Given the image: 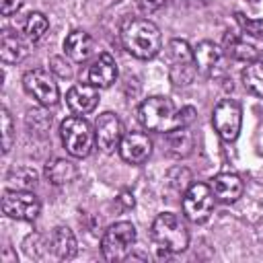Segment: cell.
<instances>
[{
  "instance_id": "obj_11",
  "label": "cell",
  "mask_w": 263,
  "mask_h": 263,
  "mask_svg": "<svg viewBox=\"0 0 263 263\" xmlns=\"http://www.w3.org/2000/svg\"><path fill=\"white\" fill-rule=\"evenodd\" d=\"M123 123L119 121V117L111 111H105L97 117L95 121V140L97 146L105 152L111 154L115 150H119V144L123 140Z\"/></svg>"
},
{
  "instance_id": "obj_32",
  "label": "cell",
  "mask_w": 263,
  "mask_h": 263,
  "mask_svg": "<svg viewBox=\"0 0 263 263\" xmlns=\"http://www.w3.org/2000/svg\"><path fill=\"white\" fill-rule=\"evenodd\" d=\"M117 199H119V201H121V203H123L125 208H134V195H132V193L123 191V193H121V195H119Z\"/></svg>"
},
{
  "instance_id": "obj_34",
  "label": "cell",
  "mask_w": 263,
  "mask_h": 263,
  "mask_svg": "<svg viewBox=\"0 0 263 263\" xmlns=\"http://www.w3.org/2000/svg\"><path fill=\"white\" fill-rule=\"evenodd\" d=\"M249 2H253V4H257V2H259V0H249Z\"/></svg>"
},
{
  "instance_id": "obj_18",
  "label": "cell",
  "mask_w": 263,
  "mask_h": 263,
  "mask_svg": "<svg viewBox=\"0 0 263 263\" xmlns=\"http://www.w3.org/2000/svg\"><path fill=\"white\" fill-rule=\"evenodd\" d=\"M212 191H214V197L224 201V203H232L236 201L242 191H245V185H242V179L234 173H220L212 179L210 183Z\"/></svg>"
},
{
  "instance_id": "obj_5",
  "label": "cell",
  "mask_w": 263,
  "mask_h": 263,
  "mask_svg": "<svg viewBox=\"0 0 263 263\" xmlns=\"http://www.w3.org/2000/svg\"><path fill=\"white\" fill-rule=\"evenodd\" d=\"M168 78L175 86H187L195 80L197 64L191 45L185 39H171L166 45Z\"/></svg>"
},
{
  "instance_id": "obj_33",
  "label": "cell",
  "mask_w": 263,
  "mask_h": 263,
  "mask_svg": "<svg viewBox=\"0 0 263 263\" xmlns=\"http://www.w3.org/2000/svg\"><path fill=\"white\" fill-rule=\"evenodd\" d=\"M257 150H259V154H263V125L257 132Z\"/></svg>"
},
{
  "instance_id": "obj_25",
  "label": "cell",
  "mask_w": 263,
  "mask_h": 263,
  "mask_svg": "<svg viewBox=\"0 0 263 263\" xmlns=\"http://www.w3.org/2000/svg\"><path fill=\"white\" fill-rule=\"evenodd\" d=\"M8 183L12 189H31L37 183V173L31 166H16L8 173Z\"/></svg>"
},
{
  "instance_id": "obj_21",
  "label": "cell",
  "mask_w": 263,
  "mask_h": 263,
  "mask_svg": "<svg viewBox=\"0 0 263 263\" xmlns=\"http://www.w3.org/2000/svg\"><path fill=\"white\" fill-rule=\"evenodd\" d=\"M0 58L4 64H18L27 58V45L25 41L10 33V31H4L2 37H0Z\"/></svg>"
},
{
  "instance_id": "obj_15",
  "label": "cell",
  "mask_w": 263,
  "mask_h": 263,
  "mask_svg": "<svg viewBox=\"0 0 263 263\" xmlns=\"http://www.w3.org/2000/svg\"><path fill=\"white\" fill-rule=\"evenodd\" d=\"M263 51V43H259L257 39L249 37L247 33L240 31V35H226L224 39V53L230 55L232 60H238V62H255L259 58V53Z\"/></svg>"
},
{
  "instance_id": "obj_6",
  "label": "cell",
  "mask_w": 263,
  "mask_h": 263,
  "mask_svg": "<svg viewBox=\"0 0 263 263\" xmlns=\"http://www.w3.org/2000/svg\"><path fill=\"white\" fill-rule=\"evenodd\" d=\"M136 242V228L132 222L111 224L101 238V253L107 261H123Z\"/></svg>"
},
{
  "instance_id": "obj_24",
  "label": "cell",
  "mask_w": 263,
  "mask_h": 263,
  "mask_svg": "<svg viewBox=\"0 0 263 263\" xmlns=\"http://www.w3.org/2000/svg\"><path fill=\"white\" fill-rule=\"evenodd\" d=\"M49 29V21L43 12H29L27 18H25V25H23V31L25 35L31 39V41H37L41 39Z\"/></svg>"
},
{
  "instance_id": "obj_26",
  "label": "cell",
  "mask_w": 263,
  "mask_h": 263,
  "mask_svg": "<svg viewBox=\"0 0 263 263\" xmlns=\"http://www.w3.org/2000/svg\"><path fill=\"white\" fill-rule=\"evenodd\" d=\"M27 125H29L35 134H41V136H43V134L49 129V125H51V113H47L43 105H41L39 109H31V111L27 113Z\"/></svg>"
},
{
  "instance_id": "obj_29",
  "label": "cell",
  "mask_w": 263,
  "mask_h": 263,
  "mask_svg": "<svg viewBox=\"0 0 263 263\" xmlns=\"http://www.w3.org/2000/svg\"><path fill=\"white\" fill-rule=\"evenodd\" d=\"M51 72H55L60 78H70L72 76V60L68 55H53L49 60Z\"/></svg>"
},
{
  "instance_id": "obj_28",
  "label": "cell",
  "mask_w": 263,
  "mask_h": 263,
  "mask_svg": "<svg viewBox=\"0 0 263 263\" xmlns=\"http://www.w3.org/2000/svg\"><path fill=\"white\" fill-rule=\"evenodd\" d=\"M0 125H2V152L8 154L12 148V138H14V127H12V117L8 109H2L0 113Z\"/></svg>"
},
{
  "instance_id": "obj_1",
  "label": "cell",
  "mask_w": 263,
  "mask_h": 263,
  "mask_svg": "<svg viewBox=\"0 0 263 263\" xmlns=\"http://www.w3.org/2000/svg\"><path fill=\"white\" fill-rule=\"evenodd\" d=\"M121 43L138 60H152L162 47L160 29L148 18H129L121 29Z\"/></svg>"
},
{
  "instance_id": "obj_4",
  "label": "cell",
  "mask_w": 263,
  "mask_h": 263,
  "mask_svg": "<svg viewBox=\"0 0 263 263\" xmlns=\"http://www.w3.org/2000/svg\"><path fill=\"white\" fill-rule=\"evenodd\" d=\"M150 230H152L154 242L168 253H181L189 247V230L185 222L173 212L158 214Z\"/></svg>"
},
{
  "instance_id": "obj_14",
  "label": "cell",
  "mask_w": 263,
  "mask_h": 263,
  "mask_svg": "<svg viewBox=\"0 0 263 263\" xmlns=\"http://www.w3.org/2000/svg\"><path fill=\"white\" fill-rule=\"evenodd\" d=\"M66 105L74 115H86L97 109L99 105V88L90 82H78L72 84L66 92Z\"/></svg>"
},
{
  "instance_id": "obj_27",
  "label": "cell",
  "mask_w": 263,
  "mask_h": 263,
  "mask_svg": "<svg viewBox=\"0 0 263 263\" xmlns=\"http://www.w3.org/2000/svg\"><path fill=\"white\" fill-rule=\"evenodd\" d=\"M234 16H236V23H238V27H240L242 33H247L249 37H253V39H257L259 43H263V18L253 21V18L245 16L242 12H236Z\"/></svg>"
},
{
  "instance_id": "obj_13",
  "label": "cell",
  "mask_w": 263,
  "mask_h": 263,
  "mask_svg": "<svg viewBox=\"0 0 263 263\" xmlns=\"http://www.w3.org/2000/svg\"><path fill=\"white\" fill-rule=\"evenodd\" d=\"M152 154V140L144 132H127L119 144V156L129 164H142Z\"/></svg>"
},
{
  "instance_id": "obj_23",
  "label": "cell",
  "mask_w": 263,
  "mask_h": 263,
  "mask_svg": "<svg viewBox=\"0 0 263 263\" xmlns=\"http://www.w3.org/2000/svg\"><path fill=\"white\" fill-rule=\"evenodd\" d=\"M240 80L247 92H251L257 99H263V62L261 60L249 62L240 74Z\"/></svg>"
},
{
  "instance_id": "obj_10",
  "label": "cell",
  "mask_w": 263,
  "mask_h": 263,
  "mask_svg": "<svg viewBox=\"0 0 263 263\" xmlns=\"http://www.w3.org/2000/svg\"><path fill=\"white\" fill-rule=\"evenodd\" d=\"M23 88L27 90L29 97H33L39 105L43 107H51L58 103L60 99V88H58V82L53 80V76L43 70V68H35V70H29L25 76H23Z\"/></svg>"
},
{
  "instance_id": "obj_9",
  "label": "cell",
  "mask_w": 263,
  "mask_h": 263,
  "mask_svg": "<svg viewBox=\"0 0 263 263\" xmlns=\"http://www.w3.org/2000/svg\"><path fill=\"white\" fill-rule=\"evenodd\" d=\"M39 210L41 201L31 189H8L2 195V212L12 220H35Z\"/></svg>"
},
{
  "instance_id": "obj_8",
  "label": "cell",
  "mask_w": 263,
  "mask_h": 263,
  "mask_svg": "<svg viewBox=\"0 0 263 263\" xmlns=\"http://www.w3.org/2000/svg\"><path fill=\"white\" fill-rule=\"evenodd\" d=\"M212 125L226 142H234L242 127V109L232 99H222L212 111Z\"/></svg>"
},
{
  "instance_id": "obj_7",
  "label": "cell",
  "mask_w": 263,
  "mask_h": 263,
  "mask_svg": "<svg viewBox=\"0 0 263 263\" xmlns=\"http://www.w3.org/2000/svg\"><path fill=\"white\" fill-rule=\"evenodd\" d=\"M183 214L191 222H205L214 210V191L205 183H191L181 199Z\"/></svg>"
},
{
  "instance_id": "obj_22",
  "label": "cell",
  "mask_w": 263,
  "mask_h": 263,
  "mask_svg": "<svg viewBox=\"0 0 263 263\" xmlns=\"http://www.w3.org/2000/svg\"><path fill=\"white\" fill-rule=\"evenodd\" d=\"M166 136V152L175 158H185L191 154L193 150V134L189 132V127H177Z\"/></svg>"
},
{
  "instance_id": "obj_16",
  "label": "cell",
  "mask_w": 263,
  "mask_h": 263,
  "mask_svg": "<svg viewBox=\"0 0 263 263\" xmlns=\"http://www.w3.org/2000/svg\"><path fill=\"white\" fill-rule=\"evenodd\" d=\"M115 80H117V62H115V58L107 51L99 53L88 66L86 82H90L97 88H109Z\"/></svg>"
},
{
  "instance_id": "obj_30",
  "label": "cell",
  "mask_w": 263,
  "mask_h": 263,
  "mask_svg": "<svg viewBox=\"0 0 263 263\" xmlns=\"http://www.w3.org/2000/svg\"><path fill=\"white\" fill-rule=\"evenodd\" d=\"M164 4H166V0H138V8L144 14H152V12L160 10Z\"/></svg>"
},
{
  "instance_id": "obj_20",
  "label": "cell",
  "mask_w": 263,
  "mask_h": 263,
  "mask_svg": "<svg viewBox=\"0 0 263 263\" xmlns=\"http://www.w3.org/2000/svg\"><path fill=\"white\" fill-rule=\"evenodd\" d=\"M78 177V168L68 158H53L45 164V179L51 185H66Z\"/></svg>"
},
{
  "instance_id": "obj_31",
  "label": "cell",
  "mask_w": 263,
  "mask_h": 263,
  "mask_svg": "<svg viewBox=\"0 0 263 263\" xmlns=\"http://www.w3.org/2000/svg\"><path fill=\"white\" fill-rule=\"evenodd\" d=\"M21 6H23V0H2V2H0V10H2L4 16L16 14Z\"/></svg>"
},
{
  "instance_id": "obj_2",
  "label": "cell",
  "mask_w": 263,
  "mask_h": 263,
  "mask_svg": "<svg viewBox=\"0 0 263 263\" xmlns=\"http://www.w3.org/2000/svg\"><path fill=\"white\" fill-rule=\"evenodd\" d=\"M138 119L140 123L150 129V132H158V134H168L181 125V115L179 109L175 107V103L168 97H148L140 109H138Z\"/></svg>"
},
{
  "instance_id": "obj_3",
  "label": "cell",
  "mask_w": 263,
  "mask_h": 263,
  "mask_svg": "<svg viewBox=\"0 0 263 263\" xmlns=\"http://www.w3.org/2000/svg\"><path fill=\"white\" fill-rule=\"evenodd\" d=\"M60 138L66 152L74 158H86L97 146L95 129L82 115H70L60 123Z\"/></svg>"
},
{
  "instance_id": "obj_12",
  "label": "cell",
  "mask_w": 263,
  "mask_h": 263,
  "mask_svg": "<svg viewBox=\"0 0 263 263\" xmlns=\"http://www.w3.org/2000/svg\"><path fill=\"white\" fill-rule=\"evenodd\" d=\"M193 53H195L197 72H201L203 76L218 78L224 72V55L226 53L214 41H201V43H197L195 49H193Z\"/></svg>"
},
{
  "instance_id": "obj_17",
  "label": "cell",
  "mask_w": 263,
  "mask_h": 263,
  "mask_svg": "<svg viewBox=\"0 0 263 263\" xmlns=\"http://www.w3.org/2000/svg\"><path fill=\"white\" fill-rule=\"evenodd\" d=\"M64 53L76 62V64H84L95 55V41L86 31L74 29L68 33V37L64 39Z\"/></svg>"
},
{
  "instance_id": "obj_19",
  "label": "cell",
  "mask_w": 263,
  "mask_h": 263,
  "mask_svg": "<svg viewBox=\"0 0 263 263\" xmlns=\"http://www.w3.org/2000/svg\"><path fill=\"white\" fill-rule=\"evenodd\" d=\"M49 247L60 261L72 259L76 255V236L68 226H55L49 236Z\"/></svg>"
}]
</instances>
